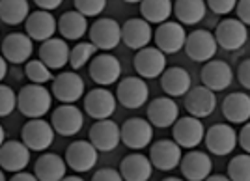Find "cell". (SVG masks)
Wrapping results in <instances>:
<instances>
[{
	"mask_svg": "<svg viewBox=\"0 0 250 181\" xmlns=\"http://www.w3.org/2000/svg\"><path fill=\"white\" fill-rule=\"evenodd\" d=\"M52 105V94L43 84H26L17 94V108L26 118H43Z\"/></svg>",
	"mask_w": 250,
	"mask_h": 181,
	"instance_id": "cell-1",
	"label": "cell"
},
{
	"mask_svg": "<svg viewBox=\"0 0 250 181\" xmlns=\"http://www.w3.org/2000/svg\"><path fill=\"white\" fill-rule=\"evenodd\" d=\"M21 140L30 151H45L54 142V129L49 121L42 118H34L22 125Z\"/></svg>",
	"mask_w": 250,
	"mask_h": 181,
	"instance_id": "cell-2",
	"label": "cell"
},
{
	"mask_svg": "<svg viewBox=\"0 0 250 181\" xmlns=\"http://www.w3.org/2000/svg\"><path fill=\"white\" fill-rule=\"evenodd\" d=\"M172 137H174V142L181 149H194L196 146L202 144V140L206 137V127L200 121V118H177V121L172 125Z\"/></svg>",
	"mask_w": 250,
	"mask_h": 181,
	"instance_id": "cell-3",
	"label": "cell"
},
{
	"mask_svg": "<svg viewBox=\"0 0 250 181\" xmlns=\"http://www.w3.org/2000/svg\"><path fill=\"white\" fill-rule=\"evenodd\" d=\"M88 36L97 49L112 51L122 43V24L110 17H101L88 28Z\"/></svg>",
	"mask_w": 250,
	"mask_h": 181,
	"instance_id": "cell-4",
	"label": "cell"
},
{
	"mask_svg": "<svg viewBox=\"0 0 250 181\" xmlns=\"http://www.w3.org/2000/svg\"><path fill=\"white\" fill-rule=\"evenodd\" d=\"M206 148L211 151L213 155H229L235 146H237V131L231 127L229 123H215L206 131Z\"/></svg>",
	"mask_w": 250,
	"mask_h": 181,
	"instance_id": "cell-5",
	"label": "cell"
},
{
	"mask_svg": "<svg viewBox=\"0 0 250 181\" xmlns=\"http://www.w3.org/2000/svg\"><path fill=\"white\" fill-rule=\"evenodd\" d=\"M149 88L142 77H125L124 80L118 82L116 99L125 108H140L147 103Z\"/></svg>",
	"mask_w": 250,
	"mask_h": 181,
	"instance_id": "cell-6",
	"label": "cell"
},
{
	"mask_svg": "<svg viewBox=\"0 0 250 181\" xmlns=\"http://www.w3.org/2000/svg\"><path fill=\"white\" fill-rule=\"evenodd\" d=\"M97 149L90 140H75L67 146L65 151V162L67 166L77 174L90 172L97 164Z\"/></svg>",
	"mask_w": 250,
	"mask_h": 181,
	"instance_id": "cell-7",
	"label": "cell"
},
{
	"mask_svg": "<svg viewBox=\"0 0 250 181\" xmlns=\"http://www.w3.org/2000/svg\"><path fill=\"white\" fill-rule=\"evenodd\" d=\"M219 49V43L215 40V34L209 30H194L185 40V53L194 62H209L215 58Z\"/></svg>",
	"mask_w": 250,
	"mask_h": 181,
	"instance_id": "cell-8",
	"label": "cell"
},
{
	"mask_svg": "<svg viewBox=\"0 0 250 181\" xmlns=\"http://www.w3.org/2000/svg\"><path fill=\"white\" fill-rule=\"evenodd\" d=\"M122 131V142L129 149H144L151 144L153 139V125L144 118H129Z\"/></svg>",
	"mask_w": 250,
	"mask_h": 181,
	"instance_id": "cell-9",
	"label": "cell"
},
{
	"mask_svg": "<svg viewBox=\"0 0 250 181\" xmlns=\"http://www.w3.org/2000/svg\"><path fill=\"white\" fill-rule=\"evenodd\" d=\"M51 125L54 133H58L62 137H75L77 133H81L84 125V114L79 107L62 103V107L52 110Z\"/></svg>",
	"mask_w": 250,
	"mask_h": 181,
	"instance_id": "cell-10",
	"label": "cell"
},
{
	"mask_svg": "<svg viewBox=\"0 0 250 181\" xmlns=\"http://www.w3.org/2000/svg\"><path fill=\"white\" fill-rule=\"evenodd\" d=\"M135 71L142 79H157L167 69V54L157 47H144L135 54Z\"/></svg>",
	"mask_w": 250,
	"mask_h": 181,
	"instance_id": "cell-11",
	"label": "cell"
},
{
	"mask_svg": "<svg viewBox=\"0 0 250 181\" xmlns=\"http://www.w3.org/2000/svg\"><path fill=\"white\" fill-rule=\"evenodd\" d=\"M90 77L95 84L99 86H110L120 80L122 77V64L120 60L112 56L110 53L97 54L90 62Z\"/></svg>",
	"mask_w": 250,
	"mask_h": 181,
	"instance_id": "cell-12",
	"label": "cell"
},
{
	"mask_svg": "<svg viewBox=\"0 0 250 181\" xmlns=\"http://www.w3.org/2000/svg\"><path fill=\"white\" fill-rule=\"evenodd\" d=\"M215 40L224 51H239L249 40V30L239 19H224L217 24Z\"/></svg>",
	"mask_w": 250,
	"mask_h": 181,
	"instance_id": "cell-13",
	"label": "cell"
},
{
	"mask_svg": "<svg viewBox=\"0 0 250 181\" xmlns=\"http://www.w3.org/2000/svg\"><path fill=\"white\" fill-rule=\"evenodd\" d=\"M153 38H155V45L159 51H163L165 54H176L185 47L187 34L181 22L167 21L159 24Z\"/></svg>",
	"mask_w": 250,
	"mask_h": 181,
	"instance_id": "cell-14",
	"label": "cell"
},
{
	"mask_svg": "<svg viewBox=\"0 0 250 181\" xmlns=\"http://www.w3.org/2000/svg\"><path fill=\"white\" fill-rule=\"evenodd\" d=\"M51 92L60 103L73 105L84 96V80L75 71H65L52 79Z\"/></svg>",
	"mask_w": 250,
	"mask_h": 181,
	"instance_id": "cell-15",
	"label": "cell"
},
{
	"mask_svg": "<svg viewBox=\"0 0 250 181\" xmlns=\"http://www.w3.org/2000/svg\"><path fill=\"white\" fill-rule=\"evenodd\" d=\"M116 96L104 86L94 88L84 96V110L94 120H108L116 112Z\"/></svg>",
	"mask_w": 250,
	"mask_h": 181,
	"instance_id": "cell-16",
	"label": "cell"
},
{
	"mask_svg": "<svg viewBox=\"0 0 250 181\" xmlns=\"http://www.w3.org/2000/svg\"><path fill=\"white\" fill-rule=\"evenodd\" d=\"M88 140L94 144L97 151H112L122 142L120 125L116 121H112L110 118L108 120H97L90 127Z\"/></svg>",
	"mask_w": 250,
	"mask_h": 181,
	"instance_id": "cell-17",
	"label": "cell"
},
{
	"mask_svg": "<svg viewBox=\"0 0 250 181\" xmlns=\"http://www.w3.org/2000/svg\"><path fill=\"white\" fill-rule=\"evenodd\" d=\"M181 157H183L181 148L174 140H157L155 144H151V148H149V161L157 170L172 172L174 168L179 166Z\"/></svg>",
	"mask_w": 250,
	"mask_h": 181,
	"instance_id": "cell-18",
	"label": "cell"
},
{
	"mask_svg": "<svg viewBox=\"0 0 250 181\" xmlns=\"http://www.w3.org/2000/svg\"><path fill=\"white\" fill-rule=\"evenodd\" d=\"M217 107V96L206 86H194L185 94V108L190 116L194 118H208L215 112Z\"/></svg>",
	"mask_w": 250,
	"mask_h": 181,
	"instance_id": "cell-19",
	"label": "cell"
},
{
	"mask_svg": "<svg viewBox=\"0 0 250 181\" xmlns=\"http://www.w3.org/2000/svg\"><path fill=\"white\" fill-rule=\"evenodd\" d=\"M200 77H202V84L209 88L211 92H222V90L229 88V84L233 82V71H231L228 62H224V60L206 62Z\"/></svg>",
	"mask_w": 250,
	"mask_h": 181,
	"instance_id": "cell-20",
	"label": "cell"
},
{
	"mask_svg": "<svg viewBox=\"0 0 250 181\" xmlns=\"http://www.w3.org/2000/svg\"><path fill=\"white\" fill-rule=\"evenodd\" d=\"M30 162V149L19 140H6L0 146V168L6 172H22Z\"/></svg>",
	"mask_w": 250,
	"mask_h": 181,
	"instance_id": "cell-21",
	"label": "cell"
},
{
	"mask_svg": "<svg viewBox=\"0 0 250 181\" xmlns=\"http://www.w3.org/2000/svg\"><path fill=\"white\" fill-rule=\"evenodd\" d=\"M177 118H179V107L172 97H157L147 105V121L153 127H172Z\"/></svg>",
	"mask_w": 250,
	"mask_h": 181,
	"instance_id": "cell-22",
	"label": "cell"
},
{
	"mask_svg": "<svg viewBox=\"0 0 250 181\" xmlns=\"http://www.w3.org/2000/svg\"><path fill=\"white\" fill-rule=\"evenodd\" d=\"M153 40V30L151 24L144 21L142 17H135L129 19L122 24V41L133 49V51H140L149 45V41Z\"/></svg>",
	"mask_w": 250,
	"mask_h": 181,
	"instance_id": "cell-23",
	"label": "cell"
},
{
	"mask_svg": "<svg viewBox=\"0 0 250 181\" xmlns=\"http://www.w3.org/2000/svg\"><path fill=\"white\" fill-rule=\"evenodd\" d=\"M34 53V43L26 34H8L2 41V56L11 64H24Z\"/></svg>",
	"mask_w": 250,
	"mask_h": 181,
	"instance_id": "cell-24",
	"label": "cell"
},
{
	"mask_svg": "<svg viewBox=\"0 0 250 181\" xmlns=\"http://www.w3.org/2000/svg\"><path fill=\"white\" fill-rule=\"evenodd\" d=\"M24 28H26V36L32 41H47L58 30V21L51 15V11H34L28 15V19L24 21Z\"/></svg>",
	"mask_w": 250,
	"mask_h": 181,
	"instance_id": "cell-25",
	"label": "cell"
},
{
	"mask_svg": "<svg viewBox=\"0 0 250 181\" xmlns=\"http://www.w3.org/2000/svg\"><path fill=\"white\" fill-rule=\"evenodd\" d=\"M179 168L187 181H204L208 176H211L213 162L211 157L204 151H188L181 157Z\"/></svg>",
	"mask_w": 250,
	"mask_h": 181,
	"instance_id": "cell-26",
	"label": "cell"
},
{
	"mask_svg": "<svg viewBox=\"0 0 250 181\" xmlns=\"http://www.w3.org/2000/svg\"><path fill=\"white\" fill-rule=\"evenodd\" d=\"M69 45L63 38H51L42 43L40 47V60L49 69H62L65 64H69Z\"/></svg>",
	"mask_w": 250,
	"mask_h": 181,
	"instance_id": "cell-27",
	"label": "cell"
},
{
	"mask_svg": "<svg viewBox=\"0 0 250 181\" xmlns=\"http://www.w3.org/2000/svg\"><path fill=\"white\" fill-rule=\"evenodd\" d=\"M161 88L168 97L185 96L192 88V79L185 67H167L165 73L161 75Z\"/></svg>",
	"mask_w": 250,
	"mask_h": 181,
	"instance_id": "cell-28",
	"label": "cell"
},
{
	"mask_svg": "<svg viewBox=\"0 0 250 181\" xmlns=\"http://www.w3.org/2000/svg\"><path fill=\"white\" fill-rule=\"evenodd\" d=\"M120 174L124 181H149L153 174V164L146 155L131 153L120 162Z\"/></svg>",
	"mask_w": 250,
	"mask_h": 181,
	"instance_id": "cell-29",
	"label": "cell"
},
{
	"mask_svg": "<svg viewBox=\"0 0 250 181\" xmlns=\"http://www.w3.org/2000/svg\"><path fill=\"white\" fill-rule=\"evenodd\" d=\"M222 114L229 123H247L250 120V96L245 92H233L222 101Z\"/></svg>",
	"mask_w": 250,
	"mask_h": 181,
	"instance_id": "cell-30",
	"label": "cell"
},
{
	"mask_svg": "<svg viewBox=\"0 0 250 181\" xmlns=\"http://www.w3.org/2000/svg\"><path fill=\"white\" fill-rule=\"evenodd\" d=\"M65 168L67 162L56 153H43L40 159L36 161L34 174L40 181H62L65 178Z\"/></svg>",
	"mask_w": 250,
	"mask_h": 181,
	"instance_id": "cell-31",
	"label": "cell"
},
{
	"mask_svg": "<svg viewBox=\"0 0 250 181\" xmlns=\"http://www.w3.org/2000/svg\"><path fill=\"white\" fill-rule=\"evenodd\" d=\"M208 11L206 0H176L174 4V15L177 17V22L185 26L198 24Z\"/></svg>",
	"mask_w": 250,
	"mask_h": 181,
	"instance_id": "cell-32",
	"label": "cell"
},
{
	"mask_svg": "<svg viewBox=\"0 0 250 181\" xmlns=\"http://www.w3.org/2000/svg\"><path fill=\"white\" fill-rule=\"evenodd\" d=\"M88 21H86V17H84L83 13H79V11H65L62 17L58 19V32L62 34V38L67 41V40H71V41H77V40H81L84 34H88Z\"/></svg>",
	"mask_w": 250,
	"mask_h": 181,
	"instance_id": "cell-33",
	"label": "cell"
},
{
	"mask_svg": "<svg viewBox=\"0 0 250 181\" xmlns=\"http://www.w3.org/2000/svg\"><path fill=\"white\" fill-rule=\"evenodd\" d=\"M140 13L142 19L149 24H163L170 21V15L174 13V4L170 0H142Z\"/></svg>",
	"mask_w": 250,
	"mask_h": 181,
	"instance_id": "cell-34",
	"label": "cell"
},
{
	"mask_svg": "<svg viewBox=\"0 0 250 181\" xmlns=\"http://www.w3.org/2000/svg\"><path fill=\"white\" fill-rule=\"evenodd\" d=\"M30 6L26 0H0V19L6 24H21L28 19Z\"/></svg>",
	"mask_w": 250,
	"mask_h": 181,
	"instance_id": "cell-35",
	"label": "cell"
},
{
	"mask_svg": "<svg viewBox=\"0 0 250 181\" xmlns=\"http://www.w3.org/2000/svg\"><path fill=\"white\" fill-rule=\"evenodd\" d=\"M95 51H97V47H95L92 41L77 43L73 49H71V53H69V65L73 67L75 71L81 69L83 65H86L88 62H92Z\"/></svg>",
	"mask_w": 250,
	"mask_h": 181,
	"instance_id": "cell-36",
	"label": "cell"
},
{
	"mask_svg": "<svg viewBox=\"0 0 250 181\" xmlns=\"http://www.w3.org/2000/svg\"><path fill=\"white\" fill-rule=\"evenodd\" d=\"M228 178L231 181H250V153H241L229 161Z\"/></svg>",
	"mask_w": 250,
	"mask_h": 181,
	"instance_id": "cell-37",
	"label": "cell"
},
{
	"mask_svg": "<svg viewBox=\"0 0 250 181\" xmlns=\"http://www.w3.org/2000/svg\"><path fill=\"white\" fill-rule=\"evenodd\" d=\"M24 73H26L32 84H45V82L54 79L51 69L43 64L42 60H28L24 65Z\"/></svg>",
	"mask_w": 250,
	"mask_h": 181,
	"instance_id": "cell-38",
	"label": "cell"
},
{
	"mask_svg": "<svg viewBox=\"0 0 250 181\" xmlns=\"http://www.w3.org/2000/svg\"><path fill=\"white\" fill-rule=\"evenodd\" d=\"M15 108H17V94L10 86L0 82V118L10 116Z\"/></svg>",
	"mask_w": 250,
	"mask_h": 181,
	"instance_id": "cell-39",
	"label": "cell"
},
{
	"mask_svg": "<svg viewBox=\"0 0 250 181\" xmlns=\"http://www.w3.org/2000/svg\"><path fill=\"white\" fill-rule=\"evenodd\" d=\"M75 10L84 17H97L106 8V0H73Z\"/></svg>",
	"mask_w": 250,
	"mask_h": 181,
	"instance_id": "cell-40",
	"label": "cell"
},
{
	"mask_svg": "<svg viewBox=\"0 0 250 181\" xmlns=\"http://www.w3.org/2000/svg\"><path fill=\"white\" fill-rule=\"evenodd\" d=\"M208 8L217 15H228L235 10L237 0H206Z\"/></svg>",
	"mask_w": 250,
	"mask_h": 181,
	"instance_id": "cell-41",
	"label": "cell"
},
{
	"mask_svg": "<svg viewBox=\"0 0 250 181\" xmlns=\"http://www.w3.org/2000/svg\"><path fill=\"white\" fill-rule=\"evenodd\" d=\"M92 181H124L120 170H114V168H101L94 174Z\"/></svg>",
	"mask_w": 250,
	"mask_h": 181,
	"instance_id": "cell-42",
	"label": "cell"
},
{
	"mask_svg": "<svg viewBox=\"0 0 250 181\" xmlns=\"http://www.w3.org/2000/svg\"><path fill=\"white\" fill-rule=\"evenodd\" d=\"M237 79H239V84L245 90H250V58L243 60L237 67Z\"/></svg>",
	"mask_w": 250,
	"mask_h": 181,
	"instance_id": "cell-43",
	"label": "cell"
},
{
	"mask_svg": "<svg viewBox=\"0 0 250 181\" xmlns=\"http://www.w3.org/2000/svg\"><path fill=\"white\" fill-rule=\"evenodd\" d=\"M235 13H237V19L245 26H250V0H237Z\"/></svg>",
	"mask_w": 250,
	"mask_h": 181,
	"instance_id": "cell-44",
	"label": "cell"
},
{
	"mask_svg": "<svg viewBox=\"0 0 250 181\" xmlns=\"http://www.w3.org/2000/svg\"><path fill=\"white\" fill-rule=\"evenodd\" d=\"M237 144H239L245 153H250V121H247L243 129L237 133Z\"/></svg>",
	"mask_w": 250,
	"mask_h": 181,
	"instance_id": "cell-45",
	"label": "cell"
},
{
	"mask_svg": "<svg viewBox=\"0 0 250 181\" xmlns=\"http://www.w3.org/2000/svg\"><path fill=\"white\" fill-rule=\"evenodd\" d=\"M34 2L40 6V10L52 11L56 10V8H60V4H62L63 0H34Z\"/></svg>",
	"mask_w": 250,
	"mask_h": 181,
	"instance_id": "cell-46",
	"label": "cell"
},
{
	"mask_svg": "<svg viewBox=\"0 0 250 181\" xmlns=\"http://www.w3.org/2000/svg\"><path fill=\"white\" fill-rule=\"evenodd\" d=\"M10 181H40L36 178V174H30V172H17V174H13V178Z\"/></svg>",
	"mask_w": 250,
	"mask_h": 181,
	"instance_id": "cell-47",
	"label": "cell"
},
{
	"mask_svg": "<svg viewBox=\"0 0 250 181\" xmlns=\"http://www.w3.org/2000/svg\"><path fill=\"white\" fill-rule=\"evenodd\" d=\"M6 73H8V60H6V58L0 54V82L4 80Z\"/></svg>",
	"mask_w": 250,
	"mask_h": 181,
	"instance_id": "cell-48",
	"label": "cell"
},
{
	"mask_svg": "<svg viewBox=\"0 0 250 181\" xmlns=\"http://www.w3.org/2000/svg\"><path fill=\"white\" fill-rule=\"evenodd\" d=\"M204 181H231V180H229L228 176H224V174H211Z\"/></svg>",
	"mask_w": 250,
	"mask_h": 181,
	"instance_id": "cell-49",
	"label": "cell"
},
{
	"mask_svg": "<svg viewBox=\"0 0 250 181\" xmlns=\"http://www.w3.org/2000/svg\"><path fill=\"white\" fill-rule=\"evenodd\" d=\"M62 181H84L83 178H79V176H65Z\"/></svg>",
	"mask_w": 250,
	"mask_h": 181,
	"instance_id": "cell-50",
	"label": "cell"
},
{
	"mask_svg": "<svg viewBox=\"0 0 250 181\" xmlns=\"http://www.w3.org/2000/svg\"><path fill=\"white\" fill-rule=\"evenodd\" d=\"M6 142V131H4V127L0 125V146Z\"/></svg>",
	"mask_w": 250,
	"mask_h": 181,
	"instance_id": "cell-51",
	"label": "cell"
},
{
	"mask_svg": "<svg viewBox=\"0 0 250 181\" xmlns=\"http://www.w3.org/2000/svg\"><path fill=\"white\" fill-rule=\"evenodd\" d=\"M124 2H127V4H140L142 0H124Z\"/></svg>",
	"mask_w": 250,
	"mask_h": 181,
	"instance_id": "cell-52",
	"label": "cell"
},
{
	"mask_svg": "<svg viewBox=\"0 0 250 181\" xmlns=\"http://www.w3.org/2000/svg\"><path fill=\"white\" fill-rule=\"evenodd\" d=\"M0 181H6V174H4L2 168H0Z\"/></svg>",
	"mask_w": 250,
	"mask_h": 181,
	"instance_id": "cell-53",
	"label": "cell"
},
{
	"mask_svg": "<svg viewBox=\"0 0 250 181\" xmlns=\"http://www.w3.org/2000/svg\"><path fill=\"white\" fill-rule=\"evenodd\" d=\"M163 181H183V180H179V178H165Z\"/></svg>",
	"mask_w": 250,
	"mask_h": 181,
	"instance_id": "cell-54",
	"label": "cell"
}]
</instances>
